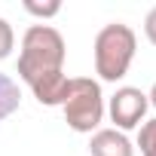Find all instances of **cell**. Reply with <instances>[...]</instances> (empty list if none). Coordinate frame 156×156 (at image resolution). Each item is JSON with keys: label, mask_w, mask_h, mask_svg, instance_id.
I'll return each mask as SVG.
<instances>
[{"label": "cell", "mask_w": 156, "mask_h": 156, "mask_svg": "<svg viewBox=\"0 0 156 156\" xmlns=\"http://www.w3.org/2000/svg\"><path fill=\"white\" fill-rule=\"evenodd\" d=\"M144 34H147V40L156 46V6L147 12V19H144Z\"/></svg>", "instance_id": "cell-11"}, {"label": "cell", "mask_w": 156, "mask_h": 156, "mask_svg": "<svg viewBox=\"0 0 156 156\" xmlns=\"http://www.w3.org/2000/svg\"><path fill=\"white\" fill-rule=\"evenodd\" d=\"M64 37L52 25H31L22 37V52H19V76L25 83L37 80L43 73L64 70Z\"/></svg>", "instance_id": "cell-1"}, {"label": "cell", "mask_w": 156, "mask_h": 156, "mask_svg": "<svg viewBox=\"0 0 156 156\" xmlns=\"http://www.w3.org/2000/svg\"><path fill=\"white\" fill-rule=\"evenodd\" d=\"M95 73L104 83H116L129 73V64L138 49V37L129 25L110 22L95 34Z\"/></svg>", "instance_id": "cell-2"}, {"label": "cell", "mask_w": 156, "mask_h": 156, "mask_svg": "<svg viewBox=\"0 0 156 156\" xmlns=\"http://www.w3.org/2000/svg\"><path fill=\"white\" fill-rule=\"evenodd\" d=\"M16 49V31L6 19H0V61H6Z\"/></svg>", "instance_id": "cell-9"}, {"label": "cell", "mask_w": 156, "mask_h": 156, "mask_svg": "<svg viewBox=\"0 0 156 156\" xmlns=\"http://www.w3.org/2000/svg\"><path fill=\"white\" fill-rule=\"evenodd\" d=\"M138 147H141V156H156V119L141 122V132H138Z\"/></svg>", "instance_id": "cell-8"}, {"label": "cell", "mask_w": 156, "mask_h": 156, "mask_svg": "<svg viewBox=\"0 0 156 156\" xmlns=\"http://www.w3.org/2000/svg\"><path fill=\"white\" fill-rule=\"evenodd\" d=\"M22 104V89L19 83L12 80L9 73H0V122H3L6 116H12Z\"/></svg>", "instance_id": "cell-7"}, {"label": "cell", "mask_w": 156, "mask_h": 156, "mask_svg": "<svg viewBox=\"0 0 156 156\" xmlns=\"http://www.w3.org/2000/svg\"><path fill=\"white\" fill-rule=\"evenodd\" d=\"M147 95L135 86H122L113 92L110 104H107V113H110V122L116 126V132H129V129H138L147 116Z\"/></svg>", "instance_id": "cell-4"}, {"label": "cell", "mask_w": 156, "mask_h": 156, "mask_svg": "<svg viewBox=\"0 0 156 156\" xmlns=\"http://www.w3.org/2000/svg\"><path fill=\"white\" fill-rule=\"evenodd\" d=\"M89 153H92V156H135V147H132V141L126 138V132L98 129V132H92Z\"/></svg>", "instance_id": "cell-6"}, {"label": "cell", "mask_w": 156, "mask_h": 156, "mask_svg": "<svg viewBox=\"0 0 156 156\" xmlns=\"http://www.w3.org/2000/svg\"><path fill=\"white\" fill-rule=\"evenodd\" d=\"M25 9L31 16H37V19H52V16L61 12V3H58V0H52V3H34V0H25Z\"/></svg>", "instance_id": "cell-10"}, {"label": "cell", "mask_w": 156, "mask_h": 156, "mask_svg": "<svg viewBox=\"0 0 156 156\" xmlns=\"http://www.w3.org/2000/svg\"><path fill=\"white\" fill-rule=\"evenodd\" d=\"M61 110H64V122H67L73 132H80V135L98 132V126H101V119H104L101 83L92 80V76H70Z\"/></svg>", "instance_id": "cell-3"}, {"label": "cell", "mask_w": 156, "mask_h": 156, "mask_svg": "<svg viewBox=\"0 0 156 156\" xmlns=\"http://www.w3.org/2000/svg\"><path fill=\"white\" fill-rule=\"evenodd\" d=\"M67 83H70V76L64 70H55V73H43V76H37V80H31L28 86H31L34 98L43 107H61L64 95H67Z\"/></svg>", "instance_id": "cell-5"}, {"label": "cell", "mask_w": 156, "mask_h": 156, "mask_svg": "<svg viewBox=\"0 0 156 156\" xmlns=\"http://www.w3.org/2000/svg\"><path fill=\"white\" fill-rule=\"evenodd\" d=\"M147 101H150V107H156V83H153V89H150V95H147Z\"/></svg>", "instance_id": "cell-12"}]
</instances>
